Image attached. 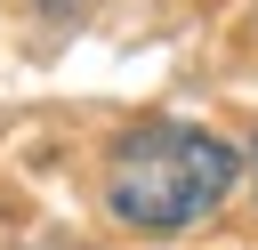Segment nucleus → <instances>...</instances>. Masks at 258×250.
I'll use <instances>...</instances> for the list:
<instances>
[{"label": "nucleus", "mask_w": 258, "mask_h": 250, "mask_svg": "<svg viewBox=\"0 0 258 250\" xmlns=\"http://www.w3.org/2000/svg\"><path fill=\"white\" fill-rule=\"evenodd\" d=\"M242 177V153L194 121H153L113 145L105 161V210L129 234H185L202 226Z\"/></svg>", "instance_id": "nucleus-1"}]
</instances>
